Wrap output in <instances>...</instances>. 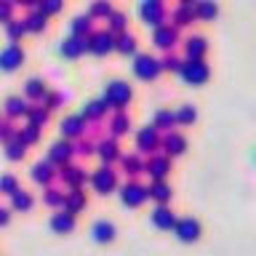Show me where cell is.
<instances>
[{
  "mask_svg": "<svg viewBox=\"0 0 256 256\" xmlns=\"http://www.w3.org/2000/svg\"><path fill=\"white\" fill-rule=\"evenodd\" d=\"M104 99L115 112H126V107L134 99V88L126 83V80H110L104 86Z\"/></svg>",
  "mask_w": 256,
  "mask_h": 256,
  "instance_id": "1",
  "label": "cell"
},
{
  "mask_svg": "<svg viewBox=\"0 0 256 256\" xmlns=\"http://www.w3.org/2000/svg\"><path fill=\"white\" fill-rule=\"evenodd\" d=\"M163 147V134H160L158 126H144L136 131V150H139V155H158V150Z\"/></svg>",
  "mask_w": 256,
  "mask_h": 256,
  "instance_id": "2",
  "label": "cell"
},
{
  "mask_svg": "<svg viewBox=\"0 0 256 256\" xmlns=\"http://www.w3.org/2000/svg\"><path fill=\"white\" fill-rule=\"evenodd\" d=\"M86 40H88V51H91L94 56H107L110 51H118V35L110 32L107 27L94 30Z\"/></svg>",
  "mask_w": 256,
  "mask_h": 256,
  "instance_id": "3",
  "label": "cell"
},
{
  "mask_svg": "<svg viewBox=\"0 0 256 256\" xmlns=\"http://www.w3.org/2000/svg\"><path fill=\"white\" fill-rule=\"evenodd\" d=\"M91 187L94 192H99V195H110V192L118 190V171L112 166H99L91 171Z\"/></svg>",
  "mask_w": 256,
  "mask_h": 256,
  "instance_id": "4",
  "label": "cell"
},
{
  "mask_svg": "<svg viewBox=\"0 0 256 256\" xmlns=\"http://www.w3.org/2000/svg\"><path fill=\"white\" fill-rule=\"evenodd\" d=\"M139 16L144 24H150V27H163V24H168V8L160 3V0H142L139 3Z\"/></svg>",
  "mask_w": 256,
  "mask_h": 256,
  "instance_id": "5",
  "label": "cell"
},
{
  "mask_svg": "<svg viewBox=\"0 0 256 256\" xmlns=\"http://www.w3.org/2000/svg\"><path fill=\"white\" fill-rule=\"evenodd\" d=\"M147 198H150V190L144 187L139 179H128L126 184H120V200H123V206L136 208V206H142Z\"/></svg>",
  "mask_w": 256,
  "mask_h": 256,
  "instance_id": "6",
  "label": "cell"
},
{
  "mask_svg": "<svg viewBox=\"0 0 256 256\" xmlns=\"http://www.w3.org/2000/svg\"><path fill=\"white\" fill-rule=\"evenodd\" d=\"M160 72H163V64H160L158 56L152 54H139L134 59V75L139 80H155Z\"/></svg>",
  "mask_w": 256,
  "mask_h": 256,
  "instance_id": "7",
  "label": "cell"
},
{
  "mask_svg": "<svg viewBox=\"0 0 256 256\" xmlns=\"http://www.w3.org/2000/svg\"><path fill=\"white\" fill-rule=\"evenodd\" d=\"M30 176H32V182L40 184V187L46 190V187H51V184H54L56 179H59V168H56L48 158H46V160L40 158V160H35V163H32Z\"/></svg>",
  "mask_w": 256,
  "mask_h": 256,
  "instance_id": "8",
  "label": "cell"
},
{
  "mask_svg": "<svg viewBox=\"0 0 256 256\" xmlns=\"http://www.w3.org/2000/svg\"><path fill=\"white\" fill-rule=\"evenodd\" d=\"M59 182H64L70 190H83V184L91 182V174L78 163H67L59 168Z\"/></svg>",
  "mask_w": 256,
  "mask_h": 256,
  "instance_id": "9",
  "label": "cell"
},
{
  "mask_svg": "<svg viewBox=\"0 0 256 256\" xmlns=\"http://www.w3.org/2000/svg\"><path fill=\"white\" fill-rule=\"evenodd\" d=\"M86 128H88V120L80 115H67L59 123V131H62V139H70V142H78L86 136Z\"/></svg>",
  "mask_w": 256,
  "mask_h": 256,
  "instance_id": "10",
  "label": "cell"
},
{
  "mask_svg": "<svg viewBox=\"0 0 256 256\" xmlns=\"http://www.w3.org/2000/svg\"><path fill=\"white\" fill-rule=\"evenodd\" d=\"M96 155L102 158L104 166H112V163H120L123 152H120V144L115 136H102V139H96Z\"/></svg>",
  "mask_w": 256,
  "mask_h": 256,
  "instance_id": "11",
  "label": "cell"
},
{
  "mask_svg": "<svg viewBox=\"0 0 256 256\" xmlns=\"http://www.w3.org/2000/svg\"><path fill=\"white\" fill-rule=\"evenodd\" d=\"M179 75L187 80V83L200 86V83H206V80H208V75H211V67L206 64V59H198V62H187V59H184V67H182Z\"/></svg>",
  "mask_w": 256,
  "mask_h": 256,
  "instance_id": "12",
  "label": "cell"
},
{
  "mask_svg": "<svg viewBox=\"0 0 256 256\" xmlns=\"http://www.w3.org/2000/svg\"><path fill=\"white\" fill-rule=\"evenodd\" d=\"M72 158H75V142H70V139L54 142V144H51V150H48V160H51L56 168H62V166L72 163Z\"/></svg>",
  "mask_w": 256,
  "mask_h": 256,
  "instance_id": "13",
  "label": "cell"
},
{
  "mask_svg": "<svg viewBox=\"0 0 256 256\" xmlns=\"http://www.w3.org/2000/svg\"><path fill=\"white\" fill-rule=\"evenodd\" d=\"M152 43H155L163 54L174 51V46L179 43V30L168 22V24H163V27H158L155 32H152Z\"/></svg>",
  "mask_w": 256,
  "mask_h": 256,
  "instance_id": "14",
  "label": "cell"
},
{
  "mask_svg": "<svg viewBox=\"0 0 256 256\" xmlns=\"http://www.w3.org/2000/svg\"><path fill=\"white\" fill-rule=\"evenodd\" d=\"M195 6L198 3H192V0H182L179 6L171 11V24L176 30H182V27H190L192 22L198 19V14H195Z\"/></svg>",
  "mask_w": 256,
  "mask_h": 256,
  "instance_id": "15",
  "label": "cell"
},
{
  "mask_svg": "<svg viewBox=\"0 0 256 256\" xmlns=\"http://www.w3.org/2000/svg\"><path fill=\"white\" fill-rule=\"evenodd\" d=\"M176 238L182 240V243H195L200 238V222L195 216H182L179 222H176Z\"/></svg>",
  "mask_w": 256,
  "mask_h": 256,
  "instance_id": "16",
  "label": "cell"
},
{
  "mask_svg": "<svg viewBox=\"0 0 256 256\" xmlns=\"http://www.w3.org/2000/svg\"><path fill=\"white\" fill-rule=\"evenodd\" d=\"M144 174H147L152 182H166V176L171 174V158H166L163 152H160V155H152L147 160V171Z\"/></svg>",
  "mask_w": 256,
  "mask_h": 256,
  "instance_id": "17",
  "label": "cell"
},
{
  "mask_svg": "<svg viewBox=\"0 0 256 256\" xmlns=\"http://www.w3.org/2000/svg\"><path fill=\"white\" fill-rule=\"evenodd\" d=\"M30 110H32V104L27 96H19V94H14V96H8L6 104H3V112H6V118H27L30 115Z\"/></svg>",
  "mask_w": 256,
  "mask_h": 256,
  "instance_id": "18",
  "label": "cell"
},
{
  "mask_svg": "<svg viewBox=\"0 0 256 256\" xmlns=\"http://www.w3.org/2000/svg\"><path fill=\"white\" fill-rule=\"evenodd\" d=\"M206 51H208V40H206V35H190L187 40H184V59H187V62L203 59Z\"/></svg>",
  "mask_w": 256,
  "mask_h": 256,
  "instance_id": "19",
  "label": "cell"
},
{
  "mask_svg": "<svg viewBox=\"0 0 256 256\" xmlns=\"http://www.w3.org/2000/svg\"><path fill=\"white\" fill-rule=\"evenodd\" d=\"M22 62H24V48L19 43H8L3 51H0V67H3L6 72L16 70Z\"/></svg>",
  "mask_w": 256,
  "mask_h": 256,
  "instance_id": "20",
  "label": "cell"
},
{
  "mask_svg": "<svg viewBox=\"0 0 256 256\" xmlns=\"http://www.w3.org/2000/svg\"><path fill=\"white\" fill-rule=\"evenodd\" d=\"M163 155L166 158H176L187 150V136L179 134V131H171V134H163Z\"/></svg>",
  "mask_w": 256,
  "mask_h": 256,
  "instance_id": "21",
  "label": "cell"
},
{
  "mask_svg": "<svg viewBox=\"0 0 256 256\" xmlns=\"http://www.w3.org/2000/svg\"><path fill=\"white\" fill-rule=\"evenodd\" d=\"M120 171H123L128 179H136L139 174L147 171V160H144L139 152H131V155H123L120 158Z\"/></svg>",
  "mask_w": 256,
  "mask_h": 256,
  "instance_id": "22",
  "label": "cell"
},
{
  "mask_svg": "<svg viewBox=\"0 0 256 256\" xmlns=\"http://www.w3.org/2000/svg\"><path fill=\"white\" fill-rule=\"evenodd\" d=\"M59 51L67 56V59H78V56H83L88 51V40L86 38H78V35H67L59 43Z\"/></svg>",
  "mask_w": 256,
  "mask_h": 256,
  "instance_id": "23",
  "label": "cell"
},
{
  "mask_svg": "<svg viewBox=\"0 0 256 256\" xmlns=\"http://www.w3.org/2000/svg\"><path fill=\"white\" fill-rule=\"evenodd\" d=\"M176 222H179V216L174 214L171 206H155V211H152V224H155L158 230H176Z\"/></svg>",
  "mask_w": 256,
  "mask_h": 256,
  "instance_id": "24",
  "label": "cell"
},
{
  "mask_svg": "<svg viewBox=\"0 0 256 256\" xmlns=\"http://www.w3.org/2000/svg\"><path fill=\"white\" fill-rule=\"evenodd\" d=\"M118 235L115 224H112L110 219H96L94 227H91V238L96 240V243H112Z\"/></svg>",
  "mask_w": 256,
  "mask_h": 256,
  "instance_id": "25",
  "label": "cell"
},
{
  "mask_svg": "<svg viewBox=\"0 0 256 256\" xmlns=\"http://www.w3.org/2000/svg\"><path fill=\"white\" fill-rule=\"evenodd\" d=\"M110 110H112V107L107 104V99L102 96V99H91V102H88L86 107H83V112H80V115H83L86 120H91V123H102V118L107 115Z\"/></svg>",
  "mask_w": 256,
  "mask_h": 256,
  "instance_id": "26",
  "label": "cell"
},
{
  "mask_svg": "<svg viewBox=\"0 0 256 256\" xmlns=\"http://www.w3.org/2000/svg\"><path fill=\"white\" fill-rule=\"evenodd\" d=\"M46 94H48V86H46V80L43 78H30L27 83H24V96H27L30 102H35V104H43L46 99Z\"/></svg>",
  "mask_w": 256,
  "mask_h": 256,
  "instance_id": "27",
  "label": "cell"
},
{
  "mask_svg": "<svg viewBox=\"0 0 256 256\" xmlns=\"http://www.w3.org/2000/svg\"><path fill=\"white\" fill-rule=\"evenodd\" d=\"M94 32V16L91 14H78V16H72V22H70V35H78V38H88Z\"/></svg>",
  "mask_w": 256,
  "mask_h": 256,
  "instance_id": "28",
  "label": "cell"
},
{
  "mask_svg": "<svg viewBox=\"0 0 256 256\" xmlns=\"http://www.w3.org/2000/svg\"><path fill=\"white\" fill-rule=\"evenodd\" d=\"M75 224H78V219H75V214H70V211H56V214H51V230L54 232H62V235H67V232H72L75 230Z\"/></svg>",
  "mask_w": 256,
  "mask_h": 256,
  "instance_id": "29",
  "label": "cell"
},
{
  "mask_svg": "<svg viewBox=\"0 0 256 256\" xmlns=\"http://www.w3.org/2000/svg\"><path fill=\"white\" fill-rule=\"evenodd\" d=\"M107 128H110V136L120 139V136H126L128 128H131V115H128V112H112Z\"/></svg>",
  "mask_w": 256,
  "mask_h": 256,
  "instance_id": "30",
  "label": "cell"
},
{
  "mask_svg": "<svg viewBox=\"0 0 256 256\" xmlns=\"http://www.w3.org/2000/svg\"><path fill=\"white\" fill-rule=\"evenodd\" d=\"M152 126H158L160 131L171 134V131H174V126H179V120H176V110H168V107H160V110H155Z\"/></svg>",
  "mask_w": 256,
  "mask_h": 256,
  "instance_id": "31",
  "label": "cell"
},
{
  "mask_svg": "<svg viewBox=\"0 0 256 256\" xmlns=\"http://www.w3.org/2000/svg\"><path fill=\"white\" fill-rule=\"evenodd\" d=\"M147 190H150V198L158 200V206H168V203H171L174 190H171V184H168V182H150Z\"/></svg>",
  "mask_w": 256,
  "mask_h": 256,
  "instance_id": "32",
  "label": "cell"
},
{
  "mask_svg": "<svg viewBox=\"0 0 256 256\" xmlns=\"http://www.w3.org/2000/svg\"><path fill=\"white\" fill-rule=\"evenodd\" d=\"M8 206H11L14 211H30V208L35 206V198H32V192H30V190L19 187L11 198H8Z\"/></svg>",
  "mask_w": 256,
  "mask_h": 256,
  "instance_id": "33",
  "label": "cell"
},
{
  "mask_svg": "<svg viewBox=\"0 0 256 256\" xmlns=\"http://www.w3.org/2000/svg\"><path fill=\"white\" fill-rule=\"evenodd\" d=\"M86 192L83 190H70L67 192V198H64V211H70V214H80L86 208Z\"/></svg>",
  "mask_w": 256,
  "mask_h": 256,
  "instance_id": "34",
  "label": "cell"
},
{
  "mask_svg": "<svg viewBox=\"0 0 256 256\" xmlns=\"http://www.w3.org/2000/svg\"><path fill=\"white\" fill-rule=\"evenodd\" d=\"M64 198H67V192L59 190L56 184H51V187L43 190V203L51 206V208H56V211H62V208H64Z\"/></svg>",
  "mask_w": 256,
  "mask_h": 256,
  "instance_id": "35",
  "label": "cell"
},
{
  "mask_svg": "<svg viewBox=\"0 0 256 256\" xmlns=\"http://www.w3.org/2000/svg\"><path fill=\"white\" fill-rule=\"evenodd\" d=\"M19 131H22V128H16L14 120L3 115V120H0V139H3V144L16 142V139H19Z\"/></svg>",
  "mask_w": 256,
  "mask_h": 256,
  "instance_id": "36",
  "label": "cell"
},
{
  "mask_svg": "<svg viewBox=\"0 0 256 256\" xmlns=\"http://www.w3.org/2000/svg\"><path fill=\"white\" fill-rule=\"evenodd\" d=\"M22 22H24V27H27V32H43L46 24H48V16L43 11H35V14H27Z\"/></svg>",
  "mask_w": 256,
  "mask_h": 256,
  "instance_id": "37",
  "label": "cell"
},
{
  "mask_svg": "<svg viewBox=\"0 0 256 256\" xmlns=\"http://www.w3.org/2000/svg\"><path fill=\"white\" fill-rule=\"evenodd\" d=\"M107 30L115 32V35H123V32H128V16L115 8V14H112L110 19H107Z\"/></svg>",
  "mask_w": 256,
  "mask_h": 256,
  "instance_id": "38",
  "label": "cell"
},
{
  "mask_svg": "<svg viewBox=\"0 0 256 256\" xmlns=\"http://www.w3.org/2000/svg\"><path fill=\"white\" fill-rule=\"evenodd\" d=\"M48 118H51V110L43 107V104H32V110H30V115H27V120H30L32 126H38V128H43L48 123Z\"/></svg>",
  "mask_w": 256,
  "mask_h": 256,
  "instance_id": "39",
  "label": "cell"
},
{
  "mask_svg": "<svg viewBox=\"0 0 256 256\" xmlns=\"http://www.w3.org/2000/svg\"><path fill=\"white\" fill-rule=\"evenodd\" d=\"M88 14H91L94 19H110V16L115 14V8H112V3H107V0H94V3L88 6Z\"/></svg>",
  "mask_w": 256,
  "mask_h": 256,
  "instance_id": "40",
  "label": "cell"
},
{
  "mask_svg": "<svg viewBox=\"0 0 256 256\" xmlns=\"http://www.w3.org/2000/svg\"><path fill=\"white\" fill-rule=\"evenodd\" d=\"M176 120H179V126H192L198 120V110L195 104H179L176 107Z\"/></svg>",
  "mask_w": 256,
  "mask_h": 256,
  "instance_id": "41",
  "label": "cell"
},
{
  "mask_svg": "<svg viewBox=\"0 0 256 256\" xmlns=\"http://www.w3.org/2000/svg\"><path fill=\"white\" fill-rule=\"evenodd\" d=\"M195 14H198V19H203V22H211L216 14H219V6L214 3V0H198V6H195Z\"/></svg>",
  "mask_w": 256,
  "mask_h": 256,
  "instance_id": "42",
  "label": "cell"
},
{
  "mask_svg": "<svg viewBox=\"0 0 256 256\" xmlns=\"http://www.w3.org/2000/svg\"><path fill=\"white\" fill-rule=\"evenodd\" d=\"M160 64H163V72H182L184 67V59L179 54H174V51H168L160 56Z\"/></svg>",
  "mask_w": 256,
  "mask_h": 256,
  "instance_id": "43",
  "label": "cell"
},
{
  "mask_svg": "<svg viewBox=\"0 0 256 256\" xmlns=\"http://www.w3.org/2000/svg\"><path fill=\"white\" fill-rule=\"evenodd\" d=\"M118 51L120 54H136V35H134V32L131 30H128V32H123V35H118Z\"/></svg>",
  "mask_w": 256,
  "mask_h": 256,
  "instance_id": "44",
  "label": "cell"
},
{
  "mask_svg": "<svg viewBox=\"0 0 256 256\" xmlns=\"http://www.w3.org/2000/svg\"><path fill=\"white\" fill-rule=\"evenodd\" d=\"M6 27V38H8V43H16L24 32H27V27H24V22H19V19H14V22H8V24H3Z\"/></svg>",
  "mask_w": 256,
  "mask_h": 256,
  "instance_id": "45",
  "label": "cell"
},
{
  "mask_svg": "<svg viewBox=\"0 0 256 256\" xmlns=\"http://www.w3.org/2000/svg\"><path fill=\"white\" fill-rule=\"evenodd\" d=\"M40 131H43V128H38V126L27 123V126H24L22 131H19V139L27 144V147H30V144H38V142H40Z\"/></svg>",
  "mask_w": 256,
  "mask_h": 256,
  "instance_id": "46",
  "label": "cell"
},
{
  "mask_svg": "<svg viewBox=\"0 0 256 256\" xmlns=\"http://www.w3.org/2000/svg\"><path fill=\"white\" fill-rule=\"evenodd\" d=\"M24 152H27V144H24L22 139H16L11 144H6V158L8 160H22L24 158Z\"/></svg>",
  "mask_w": 256,
  "mask_h": 256,
  "instance_id": "47",
  "label": "cell"
},
{
  "mask_svg": "<svg viewBox=\"0 0 256 256\" xmlns=\"http://www.w3.org/2000/svg\"><path fill=\"white\" fill-rule=\"evenodd\" d=\"M16 190H19V179H16L14 174H3V176H0V192H3V195L11 198Z\"/></svg>",
  "mask_w": 256,
  "mask_h": 256,
  "instance_id": "48",
  "label": "cell"
},
{
  "mask_svg": "<svg viewBox=\"0 0 256 256\" xmlns=\"http://www.w3.org/2000/svg\"><path fill=\"white\" fill-rule=\"evenodd\" d=\"M94 152H96V142H94V139L83 136V139H78V142H75V155L88 158V155H94Z\"/></svg>",
  "mask_w": 256,
  "mask_h": 256,
  "instance_id": "49",
  "label": "cell"
},
{
  "mask_svg": "<svg viewBox=\"0 0 256 256\" xmlns=\"http://www.w3.org/2000/svg\"><path fill=\"white\" fill-rule=\"evenodd\" d=\"M62 0H40V11H43L46 16H51V14H59L62 11Z\"/></svg>",
  "mask_w": 256,
  "mask_h": 256,
  "instance_id": "50",
  "label": "cell"
},
{
  "mask_svg": "<svg viewBox=\"0 0 256 256\" xmlns=\"http://www.w3.org/2000/svg\"><path fill=\"white\" fill-rule=\"evenodd\" d=\"M14 6L16 3H11V0H3V3H0V22L3 24L14 22Z\"/></svg>",
  "mask_w": 256,
  "mask_h": 256,
  "instance_id": "51",
  "label": "cell"
},
{
  "mask_svg": "<svg viewBox=\"0 0 256 256\" xmlns=\"http://www.w3.org/2000/svg\"><path fill=\"white\" fill-rule=\"evenodd\" d=\"M62 94L59 91H48L46 94V99H43V107H48V110H56V107H62Z\"/></svg>",
  "mask_w": 256,
  "mask_h": 256,
  "instance_id": "52",
  "label": "cell"
},
{
  "mask_svg": "<svg viewBox=\"0 0 256 256\" xmlns=\"http://www.w3.org/2000/svg\"><path fill=\"white\" fill-rule=\"evenodd\" d=\"M11 211H14L11 206H3V208H0V224H8V219H11Z\"/></svg>",
  "mask_w": 256,
  "mask_h": 256,
  "instance_id": "53",
  "label": "cell"
}]
</instances>
